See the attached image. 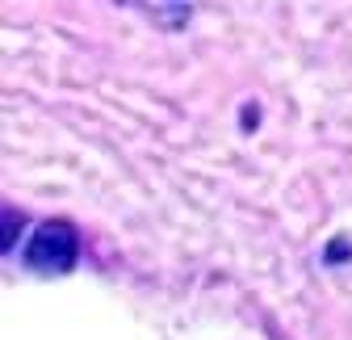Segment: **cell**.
<instances>
[{"instance_id":"obj_1","label":"cell","mask_w":352,"mask_h":340,"mask_svg":"<svg viewBox=\"0 0 352 340\" xmlns=\"http://www.w3.org/2000/svg\"><path fill=\"white\" fill-rule=\"evenodd\" d=\"M30 269L38 273H67L76 265V231L67 223H42L30 235V252H25Z\"/></svg>"},{"instance_id":"obj_2","label":"cell","mask_w":352,"mask_h":340,"mask_svg":"<svg viewBox=\"0 0 352 340\" xmlns=\"http://www.w3.org/2000/svg\"><path fill=\"white\" fill-rule=\"evenodd\" d=\"M336 257H348V244H331L327 248V261H336Z\"/></svg>"}]
</instances>
